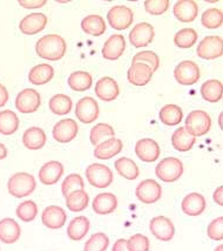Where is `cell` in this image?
I'll return each instance as SVG.
<instances>
[{"label":"cell","mask_w":223,"mask_h":251,"mask_svg":"<svg viewBox=\"0 0 223 251\" xmlns=\"http://www.w3.org/2000/svg\"><path fill=\"white\" fill-rule=\"evenodd\" d=\"M67 50L65 39L58 34H47L40 38L35 45V52L40 58L50 61H58L64 58Z\"/></svg>","instance_id":"6da1fadb"},{"label":"cell","mask_w":223,"mask_h":251,"mask_svg":"<svg viewBox=\"0 0 223 251\" xmlns=\"http://www.w3.org/2000/svg\"><path fill=\"white\" fill-rule=\"evenodd\" d=\"M37 188V181L29 173H17L8 178L7 190L16 199H23L31 195Z\"/></svg>","instance_id":"7a4b0ae2"},{"label":"cell","mask_w":223,"mask_h":251,"mask_svg":"<svg viewBox=\"0 0 223 251\" xmlns=\"http://www.w3.org/2000/svg\"><path fill=\"white\" fill-rule=\"evenodd\" d=\"M155 174L160 180L166 183L175 182L183 174V164L180 158L166 157L157 163L155 167Z\"/></svg>","instance_id":"3957f363"},{"label":"cell","mask_w":223,"mask_h":251,"mask_svg":"<svg viewBox=\"0 0 223 251\" xmlns=\"http://www.w3.org/2000/svg\"><path fill=\"white\" fill-rule=\"evenodd\" d=\"M86 177L91 186L100 189L109 187L114 180L112 170L101 163H93L88 166L86 168Z\"/></svg>","instance_id":"277c9868"},{"label":"cell","mask_w":223,"mask_h":251,"mask_svg":"<svg viewBox=\"0 0 223 251\" xmlns=\"http://www.w3.org/2000/svg\"><path fill=\"white\" fill-rule=\"evenodd\" d=\"M212 127V119L207 112L203 110H193L186 119V129L193 136L206 135Z\"/></svg>","instance_id":"5b68a950"},{"label":"cell","mask_w":223,"mask_h":251,"mask_svg":"<svg viewBox=\"0 0 223 251\" xmlns=\"http://www.w3.org/2000/svg\"><path fill=\"white\" fill-rule=\"evenodd\" d=\"M196 53L204 60H214V59L220 58L223 53L222 38L219 35H209V37L203 38L198 43Z\"/></svg>","instance_id":"8992f818"},{"label":"cell","mask_w":223,"mask_h":251,"mask_svg":"<svg viewBox=\"0 0 223 251\" xmlns=\"http://www.w3.org/2000/svg\"><path fill=\"white\" fill-rule=\"evenodd\" d=\"M174 76L175 80L182 86L195 85L200 80V68H198V65H196L194 61H182L175 67Z\"/></svg>","instance_id":"52a82bcc"},{"label":"cell","mask_w":223,"mask_h":251,"mask_svg":"<svg viewBox=\"0 0 223 251\" xmlns=\"http://www.w3.org/2000/svg\"><path fill=\"white\" fill-rule=\"evenodd\" d=\"M109 25L118 31H124L132 26L134 22V13L127 6H114L107 13Z\"/></svg>","instance_id":"ba28073f"},{"label":"cell","mask_w":223,"mask_h":251,"mask_svg":"<svg viewBox=\"0 0 223 251\" xmlns=\"http://www.w3.org/2000/svg\"><path fill=\"white\" fill-rule=\"evenodd\" d=\"M41 104L40 94L35 89L26 88L18 93L16 98V107L23 114H31L37 112Z\"/></svg>","instance_id":"9c48e42d"},{"label":"cell","mask_w":223,"mask_h":251,"mask_svg":"<svg viewBox=\"0 0 223 251\" xmlns=\"http://www.w3.org/2000/svg\"><path fill=\"white\" fill-rule=\"evenodd\" d=\"M135 195L145 204H153L162 196V188L155 180H145L140 182L135 189Z\"/></svg>","instance_id":"30bf717a"},{"label":"cell","mask_w":223,"mask_h":251,"mask_svg":"<svg viewBox=\"0 0 223 251\" xmlns=\"http://www.w3.org/2000/svg\"><path fill=\"white\" fill-rule=\"evenodd\" d=\"M75 116L82 124H92L99 118V104L91 97L80 99L75 106Z\"/></svg>","instance_id":"8fae6325"},{"label":"cell","mask_w":223,"mask_h":251,"mask_svg":"<svg viewBox=\"0 0 223 251\" xmlns=\"http://www.w3.org/2000/svg\"><path fill=\"white\" fill-rule=\"evenodd\" d=\"M149 230L154 237L162 242H169L173 240L175 235V226L171 219L166 216H156L151 219L149 223Z\"/></svg>","instance_id":"7c38bea8"},{"label":"cell","mask_w":223,"mask_h":251,"mask_svg":"<svg viewBox=\"0 0 223 251\" xmlns=\"http://www.w3.org/2000/svg\"><path fill=\"white\" fill-rule=\"evenodd\" d=\"M155 37L154 27L148 23H140L129 32V41L136 49H141L151 44Z\"/></svg>","instance_id":"4fadbf2b"},{"label":"cell","mask_w":223,"mask_h":251,"mask_svg":"<svg viewBox=\"0 0 223 251\" xmlns=\"http://www.w3.org/2000/svg\"><path fill=\"white\" fill-rule=\"evenodd\" d=\"M78 131L79 127L76 121H74L73 119H64L54 125L52 134L54 140L58 142L67 143L75 139Z\"/></svg>","instance_id":"5bb4252c"},{"label":"cell","mask_w":223,"mask_h":251,"mask_svg":"<svg viewBox=\"0 0 223 251\" xmlns=\"http://www.w3.org/2000/svg\"><path fill=\"white\" fill-rule=\"evenodd\" d=\"M135 154L144 162H155L161 154L159 143L155 140L142 139L139 140L135 145Z\"/></svg>","instance_id":"9a60e30c"},{"label":"cell","mask_w":223,"mask_h":251,"mask_svg":"<svg viewBox=\"0 0 223 251\" xmlns=\"http://www.w3.org/2000/svg\"><path fill=\"white\" fill-rule=\"evenodd\" d=\"M66 211L59 205H49L41 214V222L49 229H60L66 224Z\"/></svg>","instance_id":"2e32d148"},{"label":"cell","mask_w":223,"mask_h":251,"mask_svg":"<svg viewBox=\"0 0 223 251\" xmlns=\"http://www.w3.org/2000/svg\"><path fill=\"white\" fill-rule=\"evenodd\" d=\"M47 22H49V19L44 13H32L20 20L19 29L23 34L34 35L44 31Z\"/></svg>","instance_id":"e0dca14e"},{"label":"cell","mask_w":223,"mask_h":251,"mask_svg":"<svg viewBox=\"0 0 223 251\" xmlns=\"http://www.w3.org/2000/svg\"><path fill=\"white\" fill-rule=\"evenodd\" d=\"M120 89L118 82L111 76H103L95 83V94L105 102L114 101L119 97Z\"/></svg>","instance_id":"ac0fdd59"},{"label":"cell","mask_w":223,"mask_h":251,"mask_svg":"<svg viewBox=\"0 0 223 251\" xmlns=\"http://www.w3.org/2000/svg\"><path fill=\"white\" fill-rule=\"evenodd\" d=\"M126 50V40L121 34L111 35L102 47V56L107 60H118Z\"/></svg>","instance_id":"d6986e66"},{"label":"cell","mask_w":223,"mask_h":251,"mask_svg":"<svg viewBox=\"0 0 223 251\" xmlns=\"http://www.w3.org/2000/svg\"><path fill=\"white\" fill-rule=\"evenodd\" d=\"M154 72L142 62H133L127 72L128 81L134 86H146L153 77Z\"/></svg>","instance_id":"ffe728a7"},{"label":"cell","mask_w":223,"mask_h":251,"mask_svg":"<svg viewBox=\"0 0 223 251\" xmlns=\"http://www.w3.org/2000/svg\"><path fill=\"white\" fill-rule=\"evenodd\" d=\"M62 174H64V166L59 161H50L40 168L39 181L45 186H53L58 183Z\"/></svg>","instance_id":"44dd1931"},{"label":"cell","mask_w":223,"mask_h":251,"mask_svg":"<svg viewBox=\"0 0 223 251\" xmlns=\"http://www.w3.org/2000/svg\"><path fill=\"white\" fill-rule=\"evenodd\" d=\"M173 13L182 23H192L198 18V6L194 0H180L174 5Z\"/></svg>","instance_id":"7402d4cb"},{"label":"cell","mask_w":223,"mask_h":251,"mask_svg":"<svg viewBox=\"0 0 223 251\" xmlns=\"http://www.w3.org/2000/svg\"><path fill=\"white\" fill-rule=\"evenodd\" d=\"M22 236V228L16 220L6 217L0 221V242L5 244H13Z\"/></svg>","instance_id":"603a6c76"},{"label":"cell","mask_w":223,"mask_h":251,"mask_svg":"<svg viewBox=\"0 0 223 251\" xmlns=\"http://www.w3.org/2000/svg\"><path fill=\"white\" fill-rule=\"evenodd\" d=\"M206 199L198 193H190L182 200L181 209L188 216H198L206 210Z\"/></svg>","instance_id":"cb8c5ba5"},{"label":"cell","mask_w":223,"mask_h":251,"mask_svg":"<svg viewBox=\"0 0 223 251\" xmlns=\"http://www.w3.org/2000/svg\"><path fill=\"white\" fill-rule=\"evenodd\" d=\"M124 148V143L121 140L117 137L106 140L101 142L94 149V156L99 160H109V158L117 156L118 154L121 153Z\"/></svg>","instance_id":"d4e9b609"},{"label":"cell","mask_w":223,"mask_h":251,"mask_svg":"<svg viewBox=\"0 0 223 251\" xmlns=\"http://www.w3.org/2000/svg\"><path fill=\"white\" fill-rule=\"evenodd\" d=\"M93 210L98 215H109L118 208V199L112 193H101L93 200Z\"/></svg>","instance_id":"484cf974"},{"label":"cell","mask_w":223,"mask_h":251,"mask_svg":"<svg viewBox=\"0 0 223 251\" xmlns=\"http://www.w3.org/2000/svg\"><path fill=\"white\" fill-rule=\"evenodd\" d=\"M46 133L39 127H31L25 130L23 135V143L29 151H39L46 145Z\"/></svg>","instance_id":"4316f807"},{"label":"cell","mask_w":223,"mask_h":251,"mask_svg":"<svg viewBox=\"0 0 223 251\" xmlns=\"http://www.w3.org/2000/svg\"><path fill=\"white\" fill-rule=\"evenodd\" d=\"M195 141L196 137L188 133V130L184 127L177 128L172 135V145L174 149H176L177 151H182V153L190 151L195 145Z\"/></svg>","instance_id":"83f0119b"},{"label":"cell","mask_w":223,"mask_h":251,"mask_svg":"<svg viewBox=\"0 0 223 251\" xmlns=\"http://www.w3.org/2000/svg\"><path fill=\"white\" fill-rule=\"evenodd\" d=\"M54 76V70L50 65L40 64L34 66L28 73V81L33 85L41 86L50 82Z\"/></svg>","instance_id":"f1b7e54d"},{"label":"cell","mask_w":223,"mask_h":251,"mask_svg":"<svg viewBox=\"0 0 223 251\" xmlns=\"http://www.w3.org/2000/svg\"><path fill=\"white\" fill-rule=\"evenodd\" d=\"M82 31L92 37H100L106 32V23L102 17L97 16V14H92L84 18L81 22Z\"/></svg>","instance_id":"f546056e"},{"label":"cell","mask_w":223,"mask_h":251,"mask_svg":"<svg viewBox=\"0 0 223 251\" xmlns=\"http://www.w3.org/2000/svg\"><path fill=\"white\" fill-rule=\"evenodd\" d=\"M89 230V220L86 216L74 217L67 226V236L72 241H81Z\"/></svg>","instance_id":"4dcf8cb0"},{"label":"cell","mask_w":223,"mask_h":251,"mask_svg":"<svg viewBox=\"0 0 223 251\" xmlns=\"http://www.w3.org/2000/svg\"><path fill=\"white\" fill-rule=\"evenodd\" d=\"M19 129V118L13 110L6 109L0 112V134L12 135Z\"/></svg>","instance_id":"1f68e13d"},{"label":"cell","mask_w":223,"mask_h":251,"mask_svg":"<svg viewBox=\"0 0 223 251\" xmlns=\"http://www.w3.org/2000/svg\"><path fill=\"white\" fill-rule=\"evenodd\" d=\"M201 95L208 102H219L223 95L222 82L219 80H208L201 86Z\"/></svg>","instance_id":"d6a6232c"},{"label":"cell","mask_w":223,"mask_h":251,"mask_svg":"<svg viewBox=\"0 0 223 251\" xmlns=\"http://www.w3.org/2000/svg\"><path fill=\"white\" fill-rule=\"evenodd\" d=\"M115 169L123 177L127 178V180H135L139 177L140 170L138 164H136L132 158L128 157H121L118 158L114 163Z\"/></svg>","instance_id":"836d02e7"},{"label":"cell","mask_w":223,"mask_h":251,"mask_svg":"<svg viewBox=\"0 0 223 251\" xmlns=\"http://www.w3.org/2000/svg\"><path fill=\"white\" fill-rule=\"evenodd\" d=\"M65 199H66L67 208L70 209L71 211H74V213L84 211L85 209L88 207L89 196L85 191V189L73 191V193H71L70 195H67Z\"/></svg>","instance_id":"e575fe53"},{"label":"cell","mask_w":223,"mask_h":251,"mask_svg":"<svg viewBox=\"0 0 223 251\" xmlns=\"http://www.w3.org/2000/svg\"><path fill=\"white\" fill-rule=\"evenodd\" d=\"M159 118L162 124L167 126H176L182 121L183 112L177 104H166L160 109Z\"/></svg>","instance_id":"d590c367"},{"label":"cell","mask_w":223,"mask_h":251,"mask_svg":"<svg viewBox=\"0 0 223 251\" xmlns=\"http://www.w3.org/2000/svg\"><path fill=\"white\" fill-rule=\"evenodd\" d=\"M68 86L76 92H85L92 87L93 77L87 72L78 71L74 72L70 75L67 80Z\"/></svg>","instance_id":"8d00e7d4"},{"label":"cell","mask_w":223,"mask_h":251,"mask_svg":"<svg viewBox=\"0 0 223 251\" xmlns=\"http://www.w3.org/2000/svg\"><path fill=\"white\" fill-rule=\"evenodd\" d=\"M115 136V130L111 125L108 124H98L92 128L91 134H89V140H91L92 145L97 147L101 142L106 141V140L112 139Z\"/></svg>","instance_id":"74e56055"},{"label":"cell","mask_w":223,"mask_h":251,"mask_svg":"<svg viewBox=\"0 0 223 251\" xmlns=\"http://www.w3.org/2000/svg\"><path fill=\"white\" fill-rule=\"evenodd\" d=\"M50 112L56 115H66L72 109V99L65 94H56L49 102Z\"/></svg>","instance_id":"f35d334b"},{"label":"cell","mask_w":223,"mask_h":251,"mask_svg":"<svg viewBox=\"0 0 223 251\" xmlns=\"http://www.w3.org/2000/svg\"><path fill=\"white\" fill-rule=\"evenodd\" d=\"M198 41V32L194 28L180 29L174 37V44L180 49H190Z\"/></svg>","instance_id":"ab89813d"},{"label":"cell","mask_w":223,"mask_h":251,"mask_svg":"<svg viewBox=\"0 0 223 251\" xmlns=\"http://www.w3.org/2000/svg\"><path fill=\"white\" fill-rule=\"evenodd\" d=\"M202 25L206 28H219L222 26L223 23V13L220 8H208L207 11L203 12L201 18Z\"/></svg>","instance_id":"60d3db41"},{"label":"cell","mask_w":223,"mask_h":251,"mask_svg":"<svg viewBox=\"0 0 223 251\" xmlns=\"http://www.w3.org/2000/svg\"><path fill=\"white\" fill-rule=\"evenodd\" d=\"M16 214L18 219H20L23 222H32L35 220L38 215V205L34 201L27 200V201H24L18 205L16 209Z\"/></svg>","instance_id":"b9f144b4"},{"label":"cell","mask_w":223,"mask_h":251,"mask_svg":"<svg viewBox=\"0 0 223 251\" xmlns=\"http://www.w3.org/2000/svg\"><path fill=\"white\" fill-rule=\"evenodd\" d=\"M109 246L108 236L103 232H97L85 243L84 251H106Z\"/></svg>","instance_id":"7bdbcfd3"},{"label":"cell","mask_w":223,"mask_h":251,"mask_svg":"<svg viewBox=\"0 0 223 251\" xmlns=\"http://www.w3.org/2000/svg\"><path fill=\"white\" fill-rule=\"evenodd\" d=\"M85 188V182L84 178L81 177L79 174H71L65 178L64 182L61 184V191L62 195L66 197L70 195L71 193L76 190H81Z\"/></svg>","instance_id":"ee69618b"},{"label":"cell","mask_w":223,"mask_h":251,"mask_svg":"<svg viewBox=\"0 0 223 251\" xmlns=\"http://www.w3.org/2000/svg\"><path fill=\"white\" fill-rule=\"evenodd\" d=\"M133 62H142L150 67L151 71L155 72L160 66V58L156 53L151 52V50H142L133 56Z\"/></svg>","instance_id":"f6af8a7d"},{"label":"cell","mask_w":223,"mask_h":251,"mask_svg":"<svg viewBox=\"0 0 223 251\" xmlns=\"http://www.w3.org/2000/svg\"><path fill=\"white\" fill-rule=\"evenodd\" d=\"M129 251H149V240L147 236L142 234H135L130 236L129 240L127 241Z\"/></svg>","instance_id":"bcb514c9"},{"label":"cell","mask_w":223,"mask_h":251,"mask_svg":"<svg viewBox=\"0 0 223 251\" xmlns=\"http://www.w3.org/2000/svg\"><path fill=\"white\" fill-rule=\"evenodd\" d=\"M169 0H147L145 1V10L151 16H161L169 8Z\"/></svg>","instance_id":"7dc6e473"},{"label":"cell","mask_w":223,"mask_h":251,"mask_svg":"<svg viewBox=\"0 0 223 251\" xmlns=\"http://www.w3.org/2000/svg\"><path fill=\"white\" fill-rule=\"evenodd\" d=\"M207 235L213 241L223 240V217L220 216L210 222L207 228Z\"/></svg>","instance_id":"c3c4849f"},{"label":"cell","mask_w":223,"mask_h":251,"mask_svg":"<svg viewBox=\"0 0 223 251\" xmlns=\"http://www.w3.org/2000/svg\"><path fill=\"white\" fill-rule=\"evenodd\" d=\"M46 0H19L18 4L23 6L26 10H34V8H40L46 5Z\"/></svg>","instance_id":"681fc988"},{"label":"cell","mask_w":223,"mask_h":251,"mask_svg":"<svg viewBox=\"0 0 223 251\" xmlns=\"http://www.w3.org/2000/svg\"><path fill=\"white\" fill-rule=\"evenodd\" d=\"M112 251H129L128 246H127V240L120 238L114 243Z\"/></svg>","instance_id":"f907efd6"},{"label":"cell","mask_w":223,"mask_h":251,"mask_svg":"<svg viewBox=\"0 0 223 251\" xmlns=\"http://www.w3.org/2000/svg\"><path fill=\"white\" fill-rule=\"evenodd\" d=\"M8 98H10V95H8L7 89H6L4 85H1V83H0V108H1V107H4L5 104L7 103Z\"/></svg>","instance_id":"816d5d0a"},{"label":"cell","mask_w":223,"mask_h":251,"mask_svg":"<svg viewBox=\"0 0 223 251\" xmlns=\"http://www.w3.org/2000/svg\"><path fill=\"white\" fill-rule=\"evenodd\" d=\"M214 202L216 203L218 205H223V187H219L218 189L214 191V195H213Z\"/></svg>","instance_id":"f5cc1de1"},{"label":"cell","mask_w":223,"mask_h":251,"mask_svg":"<svg viewBox=\"0 0 223 251\" xmlns=\"http://www.w3.org/2000/svg\"><path fill=\"white\" fill-rule=\"evenodd\" d=\"M6 157H7V148L4 143L0 142V160H4Z\"/></svg>","instance_id":"db71d44e"},{"label":"cell","mask_w":223,"mask_h":251,"mask_svg":"<svg viewBox=\"0 0 223 251\" xmlns=\"http://www.w3.org/2000/svg\"><path fill=\"white\" fill-rule=\"evenodd\" d=\"M214 251H223V246H222V244H220L218 248H215V250H214Z\"/></svg>","instance_id":"11a10c76"}]
</instances>
